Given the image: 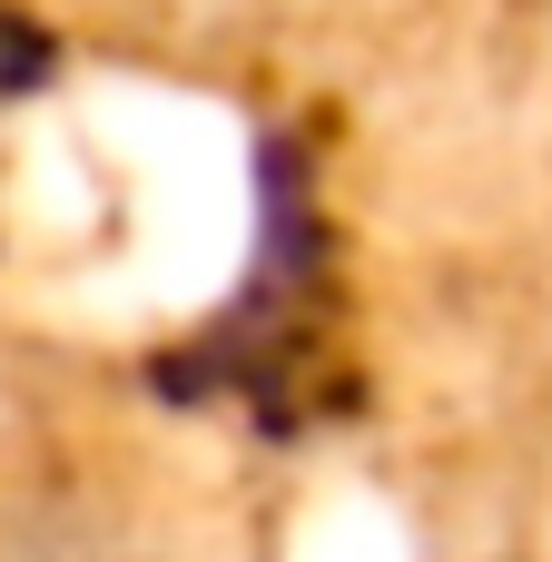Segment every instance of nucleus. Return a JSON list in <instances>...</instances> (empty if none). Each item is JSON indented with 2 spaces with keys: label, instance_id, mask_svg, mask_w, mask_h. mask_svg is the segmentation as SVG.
Listing matches in <instances>:
<instances>
[{
  "label": "nucleus",
  "instance_id": "f257e3e1",
  "mask_svg": "<svg viewBox=\"0 0 552 562\" xmlns=\"http://www.w3.org/2000/svg\"><path fill=\"white\" fill-rule=\"evenodd\" d=\"M138 553H148V543L119 533V524L89 514V504H40V514L0 524V562H138Z\"/></svg>",
  "mask_w": 552,
  "mask_h": 562
},
{
  "label": "nucleus",
  "instance_id": "f03ea898",
  "mask_svg": "<svg viewBox=\"0 0 552 562\" xmlns=\"http://www.w3.org/2000/svg\"><path fill=\"white\" fill-rule=\"evenodd\" d=\"M148 10H198V0H148Z\"/></svg>",
  "mask_w": 552,
  "mask_h": 562
}]
</instances>
